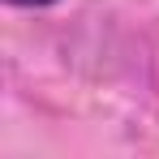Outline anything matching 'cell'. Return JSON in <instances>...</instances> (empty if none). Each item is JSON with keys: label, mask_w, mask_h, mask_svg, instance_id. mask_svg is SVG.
Listing matches in <instances>:
<instances>
[{"label": "cell", "mask_w": 159, "mask_h": 159, "mask_svg": "<svg viewBox=\"0 0 159 159\" xmlns=\"http://www.w3.org/2000/svg\"><path fill=\"white\" fill-rule=\"evenodd\" d=\"M9 4H56V0H9Z\"/></svg>", "instance_id": "6da1fadb"}]
</instances>
